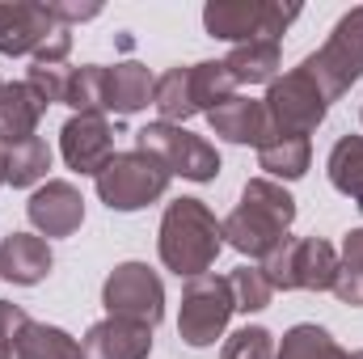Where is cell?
Masks as SVG:
<instances>
[{
    "label": "cell",
    "mask_w": 363,
    "mask_h": 359,
    "mask_svg": "<svg viewBox=\"0 0 363 359\" xmlns=\"http://www.w3.org/2000/svg\"><path fill=\"white\" fill-rule=\"evenodd\" d=\"M274 359H347V351L338 347V338L325 326L300 321L283 334V343L274 347Z\"/></svg>",
    "instance_id": "25"
},
{
    "label": "cell",
    "mask_w": 363,
    "mask_h": 359,
    "mask_svg": "<svg viewBox=\"0 0 363 359\" xmlns=\"http://www.w3.org/2000/svg\"><path fill=\"white\" fill-rule=\"evenodd\" d=\"M152 106L161 114V123H186L194 118V97H190V68H169L165 77H157V93H152Z\"/></svg>",
    "instance_id": "27"
},
{
    "label": "cell",
    "mask_w": 363,
    "mask_h": 359,
    "mask_svg": "<svg viewBox=\"0 0 363 359\" xmlns=\"http://www.w3.org/2000/svg\"><path fill=\"white\" fill-rule=\"evenodd\" d=\"M279 64H283L279 43H241L224 55V68L233 72L237 85H271L279 77Z\"/></svg>",
    "instance_id": "20"
},
{
    "label": "cell",
    "mask_w": 363,
    "mask_h": 359,
    "mask_svg": "<svg viewBox=\"0 0 363 359\" xmlns=\"http://www.w3.org/2000/svg\"><path fill=\"white\" fill-rule=\"evenodd\" d=\"M233 313H237V304H233V292H228V279L224 275L186 279L182 309H178V338L186 347H194V351L216 347V338L228 330Z\"/></svg>",
    "instance_id": "9"
},
{
    "label": "cell",
    "mask_w": 363,
    "mask_h": 359,
    "mask_svg": "<svg viewBox=\"0 0 363 359\" xmlns=\"http://www.w3.org/2000/svg\"><path fill=\"white\" fill-rule=\"evenodd\" d=\"M220 359H274V334L267 326H245L224 338Z\"/></svg>",
    "instance_id": "30"
},
{
    "label": "cell",
    "mask_w": 363,
    "mask_h": 359,
    "mask_svg": "<svg viewBox=\"0 0 363 359\" xmlns=\"http://www.w3.org/2000/svg\"><path fill=\"white\" fill-rule=\"evenodd\" d=\"M85 359H148L152 355V330L123 317H101L81 338Z\"/></svg>",
    "instance_id": "14"
},
{
    "label": "cell",
    "mask_w": 363,
    "mask_h": 359,
    "mask_svg": "<svg viewBox=\"0 0 363 359\" xmlns=\"http://www.w3.org/2000/svg\"><path fill=\"white\" fill-rule=\"evenodd\" d=\"M26 216H30L38 237H72L85 224V199H81V190L72 182L51 178L30 194Z\"/></svg>",
    "instance_id": "12"
},
{
    "label": "cell",
    "mask_w": 363,
    "mask_h": 359,
    "mask_svg": "<svg viewBox=\"0 0 363 359\" xmlns=\"http://www.w3.org/2000/svg\"><path fill=\"white\" fill-rule=\"evenodd\" d=\"M296 17H300V4H274V0H211V4H203V30L233 47L279 43Z\"/></svg>",
    "instance_id": "4"
},
{
    "label": "cell",
    "mask_w": 363,
    "mask_h": 359,
    "mask_svg": "<svg viewBox=\"0 0 363 359\" xmlns=\"http://www.w3.org/2000/svg\"><path fill=\"white\" fill-rule=\"evenodd\" d=\"M334 296H338L342 304H351V309H363V228L347 233V241H342Z\"/></svg>",
    "instance_id": "28"
},
{
    "label": "cell",
    "mask_w": 363,
    "mask_h": 359,
    "mask_svg": "<svg viewBox=\"0 0 363 359\" xmlns=\"http://www.w3.org/2000/svg\"><path fill=\"white\" fill-rule=\"evenodd\" d=\"M224 279H228V292H233L237 313H262L271 304L274 287L267 283L262 267H237L233 275H224Z\"/></svg>",
    "instance_id": "29"
},
{
    "label": "cell",
    "mask_w": 363,
    "mask_h": 359,
    "mask_svg": "<svg viewBox=\"0 0 363 359\" xmlns=\"http://www.w3.org/2000/svg\"><path fill=\"white\" fill-rule=\"evenodd\" d=\"M43 114H47V101H43V93L34 89L30 81L0 85V144L13 148L21 140H34Z\"/></svg>",
    "instance_id": "15"
},
{
    "label": "cell",
    "mask_w": 363,
    "mask_h": 359,
    "mask_svg": "<svg viewBox=\"0 0 363 359\" xmlns=\"http://www.w3.org/2000/svg\"><path fill=\"white\" fill-rule=\"evenodd\" d=\"M347 359H363V351H355V355H347Z\"/></svg>",
    "instance_id": "35"
},
{
    "label": "cell",
    "mask_w": 363,
    "mask_h": 359,
    "mask_svg": "<svg viewBox=\"0 0 363 359\" xmlns=\"http://www.w3.org/2000/svg\"><path fill=\"white\" fill-rule=\"evenodd\" d=\"M101 304L106 317H123L157 330L165 317V283L148 263H118L101 283Z\"/></svg>",
    "instance_id": "10"
},
{
    "label": "cell",
    "mask_w": 363,
    "mask_h": 359,
    "mask_svg": "<svg viewBox=\"0 0 363 359\" xmlns=\"http://www.w3.org/2000/svg\"><path fill=\"white\" fill-rule=\"evenodd\" d=\"M60 153H64L68 170L97 178L114 157V131H110L106 114H72L60 127Z\"/></svg>",
    "instance_id": "11"
},
{
    "label": "cell",
    "mask_w": 363,
    "mask_h": 359,
    "mask_svg": "<svg viewBox=\"0 0 363 359\" xmlns=\"http://www.w3.org/2000/svg\"><path fill=\"white\" fill-rule=\"evenodd\" d=\"M26 326H30V313H26L21 304L0 300V359L17 355V338H21V330H26Z\"/></svg>",
    "instance_id": "32"
},
{
    "label": "cell",
    "mask_w": 363,
    "mask_h": 359,
    "mask_svg": "<svg viewBox=\"0 0 363 359\" xmlns=\"http://www.w3.org/2000/svg\"><path fill=\"white\" fill-rule=\"evenodd\" d=\"M51 170V148L47 140H21L13 148H4V186L13 190H26V186H38Z\"/></svg>",
    "instance_id": "23"
},
{
    "label": "cell",
    "mask_w": 363,
    "mask_h": 359,
    "mask_svg": "<svg viewBox=\"0 0 363 359\" xmlns=\"http://www.w3.org/2000/svg\"><path fill=\"white\" fill-rule=\"evenodd\" d=\"M274 292H334L338 250L321 237H283L258 263Z\"/></svg>",
    "instance_id": "3"
},
{
    "label": "cell",
    "mask_w": 363,
    "mask_h": 359,
    "mask_svg": "<svg viewBox=\"0 0 363 359\" xmlns=\"http://www.w3.org/2000/svg\"><path fill=\"white\" fill-rule=\"evenodd\" d=\"M291 220H296V199L283 190V182L250 178L245 190H241V203L228 211V220H220L224 224V245L262 263L287 237Z\"/></svg>",
    "instance_id": "2"
},
{
    "label": "cell",
    "mask_w": 363,
    "mask_h": 359,
    "mask_svg": "<svg viewBox=\"0 0 363 359\" xmlns=\"http://www.w3.org/2000/svg\"><path fill=\"white\" fill-rule=\"evenodd\" d=\"M135 148L157 157L174 178H186V182H216L220 178V153L216 144H207L203 136L186 131L178 123H148L135 131Z\"/></svg>",
    "instance_id": "8"
},
{
    "label": "cell",
    "mask_w": 363,
    "mask_h": 359,
    "mask_svg": "<svg viewBox=\"0 0 363 359\" xmlns=\"http://www.w3.org/2000/svg\"><path fill=\"white\" fill-rule=\"evenodd\" d=\"M157 250H161L165 270H174L178 279H199L216 267L224 250V224L203 199H174L165 203Z\"/></svg>",
    "instance_id": "1"
},
{
    "label": "cell",
    "mask_w": 363,
    "mask_h": 359,
    "mask_svg": "<svg viewBox=\"0 0 363 359\" xmlns=\"http://www.w3.org/2000/svg\"><path fill=\"white\" fill-rule=\"evenodd\" d=\"M313 165V144L304 136H267L258 144V170L271 182H300Z\"/></svg>",
    "instance_id": "18"
},
{
    "label": "cell",
    "mask_w": 363,
    "mask_h": 359,
    "mask_svg": "<svg viewBox=\"0 0 363 359\" xmlns=\"http://www.w3.org/2000/svg\"><path fill=\"white\" fill-rule=\"evenodd\" d=\"M300 64L317 81V89L325 93V101H338L355 81H363V4L342 13L330 38L321 43V51H313Z\"/></svg>",
    "instance_id": "6"
},
{
    "label": "cell",
    "mask_w": 363,
    "mask_h": 359,
    "mask_svg": "<svg viewBox=\"0 0 363 359\" xmlns=\"http://www.w3.org/2000/svg\"><path fill=\"white\" fill-rule=\"evenodd\" d=\"M51 9V17H55V26H72V21H93L97 13H101V4H64V0H55V4H47Z\"/></svg>",
    "instance_id": "34"
},
{
    "label": "cell",
    "mask_w": 363,
    "mask_h": 359,
    "mask_svg": "<svg viewBox=\"0 0 363 359\" xmlns=\"http://www.w3.org/2000/svg\"><path fill=\"white\" fill-rule=\"evenodd\" d=\"M207 123H211V136H220V140H228V144H250V148H258V144L267 140V110H262L258 97H245V93H233L228 101H220V106L207 114Z\"/></svg>",
    "instance_id": "17"
},
{
    "label": "cell",
    "mask_w": 363,
    "mask_h": 359,
    "mask_svg": "<svg viewBox=\"0 0 363 359\" xmlns=\"http://www.w3.org/2000/svg\"><path fill=\"white\" fill-rule=\"evenodd\" d=\"M0 85H4V81H0Z\"/></svg>",
    "instance_id": "36"
},
{
    "label": "cell",
    "mask_w": 363,
    "mask_h": 359,
    "mask_svg": "<svg viewBox=\"0 0 363 359\" xmlns=\"http://www.w3.org/2000/svg\"><path fill=\"white\" fill-rule=\"evenodd\" d=\"M64 106H72V114H110V68L101 64L72 68Z\"/></svg>",
    "instance_id": "21"
},
{
    "label": "cell",
    "mask_w": 363,
    "mask_h": 359,
    "mask_svg": "<svg viewBox=\"0 0 363 359\" xmlns=\"http://www.w3.org/2000/svg\"><path fill=\"white\" fill-rule=\"evenodd\" d=\"M13 359H85L81 343L60 330V326H43V321H30L17 338V355Z\"/></svg>",
    "instance_id": "24"
},
{
    "label": "cell",
    "mask_w": 363,
    "mask_h": 359,
    "mask_svg": "<svg viewBox=\"0 0 363 359\" xmlns=\"http://www.w3.org/2000/svg\"><path fill=\"white\" fill-rule=\"evenodd\" d=\"M169 182H174V174L157 157L131 148V153H114L110 165L93 178V186H97V199L110 211H140V207L165 199Z\"/></svg>",
    "instance_id": "5"
},
{
    "label": "cell",
    "mask_w": 363,
    "mask_h": 359,
    "mask_svg": "<svg viewBox=\"0 0 363 359\" xmlns=\"http://www.w3.org/2000/svg\"><path fill=\"white\" fill-rule=\"evenodd\" d=\"M55 267L51 245L38 233H9L0 237V279L17 283V287H34L43 283Z\"/></svg>",
    "instance_id": "16"
},
{
    "label": "cell",
    "mask_w": 363,
    "mask_h": 359,
    "mask_svg": "<svg viewBox=\"0 0 363 359\" xmlns=\"http://www.w3.org/2000/svg\"><path fill=\"white\" fill-rule=\"evenodd\" d=\"M237 93L233 72L224 68V60H203V64H190V97H194V110L199 114H211L220 101H228Z\"/></svg>",
    "instance_id": "26"
},
{
    "label": "cell",
    "mask_w": 363,
    "mask_h": 359,
    "mask_svg": "<svg viewBox=\"0 0 363 359\" xmlns=\"http://www.w3.org/2000/svg\"><path fill=\"white\" fill-rule=\"evenodd\" d=\"M55 30L60 26L47 4H0V55H34Z\"/></svg>",
    "instance_id": "13"
},
{
    "label": "cell",
    "mask_w": 363,
    "mask_h": 359,
    "mask_svg": "<svg viewBox=\"0 0 363 359\" xmlns=\"http://www.w3.org/2000/svg\"><path fill=\"white\" fill-rule=\"evenodd\" d=\"M157 77L140 64V60H123L110 68V114H140L144 106H152Z\"/></svg>",
    "instance_id": "19"
},
{
    "label": "cell",
    "mask_w": 363,
    "mask_h": 359,
    "mask_svg": "<svg viewBox=\"0 0 363 359\" xmlns=\"http://www.w3.org/2000/svg\"><path fill=\"white\" fill-rule=\"evenodd\" d=\"M330 182L338 194H347L355 207L363 211V136H342L334 148H330Z\"/></svg>",
    "instance_id": "22"
},
{
    "label": "cell",
    "mask_w": 363,
    "mask_h": 359,
    "mask_svg": "<svg viewBox=\"0 0 363 359\" xmlns=\"http://www.w3.org/2000/svg\"><path fill=\"white\" fill-rule=\"evenodd\" d=\"M68 77H72V64H60V68H38V64H34L26 81L43 93L47 106H55V101H64V93H68Z\"/></svg>",
    "instance_id": "31"
},
{
    "label": "cell",
    "mask_w": 363,
    "mask_h": 359,
    "mask_svg": "<svg viewBox=\"0 0 363 359\" xmlns=\"http://www.w3.org/2000/svg\"><path fill=\"white\" fill-rule=\"evenodd\" d=\"M68 51H72V34L60 26V30L34 51V64H38V68H60V64H68Z\"/></svg>",
    "instance_id": "33"
},
{
    "label": "cell",
    "mask_w": 363,
    "mask_h": 359,
    "mask_svg": "<svg viewBox=\"0 0 363 359\" xmlns=\"http://www.w3.org/2000/svg\"><path fill=\"white\" fill-rule=\"evenodd\" d=\"M262 110H267V136H313L325 114H330V101L325 93L317 89V81L300 68L274 77L267 85V97H262Z\"/></svg>",
    "instance_id": "7"
}]
</instances>
